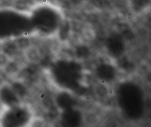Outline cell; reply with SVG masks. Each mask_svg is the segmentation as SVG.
I'll return each instance as SVG.
<instances>
[]
</instances>
